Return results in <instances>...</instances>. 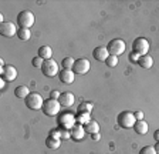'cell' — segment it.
<instances>
[{"instance_id":"obj_34","label":"cell","mask_w":159,"mask_h":154,"mask_svg":"<svg viewBox=\"0 0 159 154\" xmlns=\"http://www.w3.org/2000/svg\"><path fill=\"white\" fill-rule=\"evenodd\" d=\"M91 138H93L94 141H98L99 138H101V134H99V133H95V134H93V136H91Z\"/></svg>"},{"instance_id":"obj_37","label":"cell","mask_w":159,"mask_h":154,"mask_svg":"<svg viewBox=\"0 0 159 154\" xmlns=\"http://www.w3.org/2000/svg\"><path fill=\"white\" fill-rule=\"evenodd\" d=\"M0 87H2V89L4 87V80H3V79H2V80H0Z\"/></svg>"},{"instance_id":"obj_36","label":"cell","mask_w":159,"mask_h":154,"mask_svg":"<svg viewBox=\"0 0 159 154\" xmlns=\"http://www.w3.org/2000/svg\"><path fill=\"white\" fill-rule=\"evenodd\" d=\"M153 148H155L156 154H159V143H156V144H155V146H153Z\"/></svg>"},{"instance_id":"obj_31","label":"cell","mask_w":159,"mask_h":154,"mask_svg":"<svg viewBox=\"0 0 159 154\" xmlns=\"http://www.w3.org/2000/svg\"><path fill=\"white\" fill-rule=\"evenodd\" d=\"M60 96H61V93H60L58 90H53L50 93V99H54V100H58Z\"/></svg>"},{"instance_id":"obj_15","label":"cell","mask_w":159,"mask_h":154,"mask_svg":"<svg viewBox=\"0 0 159 154\" xmlns=\"http://www.w3.org/2000/svg\"><path fill=\"white\" fill-rule=\"evenodd\" d=\"M70 131H71V138L74 141H81L84 138V136L87 134L85 130H84V126H81V124H75Z\"/></svg>"},{"instance_id":"obj_10","label":"cell","mask_w":159,"mask_h":154,"mask_svg":"<svg viewBox=\"0 0 159 154\" xmlns=\"http://www.w3.org/2000/svg\"><path fill=\"white\" fill-rule=\"evenodd\" d=\"M0 73H2V79L4 81H13V80H16V77H17L16 67L10 66V64H6L4 67H2Z\"/></svg>"},{"instance_id":"obj_32","label":"cell","mask_w":159,"mask_h":154,"mask_svg":"<svg viewBox=\"0 0 159 154\" xmlns=\"http://www.w3.org/2000/svg\"><path fill=\"white\" fill-rule=\"evenodd\" d=\"M71 137V131L70 130H61V140H66V138Z\"/></svg>"},{"instance_id":"obj_8","label":"cell","mask_w":159,"mask_h":154,"mask_svg":"<svg viewBox=\"0 0 159 154\" xmlns=\"http://www.w3.org/2000/svg\"><path fill=\"white\" fill-rule=\"evenodd\" d=\"M41 73L44 74L46 77H54L60 73L58 70V63L54 61L53 59H50V60H44V64L41 67Z\"/></svg>"},{"instance_id":"obj_25","label":"cell","mask_w":159,"mask_h":154,"mask_svg":"<svg viewBox=\"0 0 159 154\" xmlns=\"http://www.w3.org/2000/svg\"><path fill=\"white\" fill-rule=\"evenodd\" d=\"M93 110V104L88 103V101H83V103L80 104L78 107V111H85V113H91Z\"/></svg>"},{"instance_id":"obj_18","label":"cell","mask_w":159,"mask_h":154,"mask_svg":"<svg viewBox=\"0 0 159 154\" xmlns=\"http://www.w3.org/2000/svg\"><path fill=\"white\" fill-rule=\"evenodd\" d=\"M148 128H149V126L145 120H136L135 126H134V130L138 134H146L148 133Z\"/></svg>"},{"instance_id":"obj_16","label":"cell","mask_w":159,"mask_h":154,"mask_svg":"<svg viewBox=\"0 0 159 154\" xmlns=\"http://www.w3.org/2000/svg\"><path fill=\"white\" fill-rule=\"evenodd\" d=\"M138 66H141L142 69H151L153 66V59L149 54H145V56H141L138 60Z\"/></svg>"},{"instance_id":"obj_29","label":"cell","mask_w":159,"mask_h":154,"mask_svg":"<svg viewBox=\"0 0 159 154\" xmlns=\"http://www.w3.org/2000/svg\"><path fill=\"white\" fill-rule=\"evenodd\" d=\"M50 137L60 138V140H61V128H54V130H51L50 131Z\"/></svg>"},{"instance_id":"obj_27","label":"cell","mask_w":159,"mask_h":154,"mask_svg":"<svg viewBox=\"0 0 159 154\" xmlns=\"http://www.w3.org/2000/svg\"><path fill=\"white\" fill-rule=\"evenodd\" d=\"M31 64H33V67H36V69H41L43 67V64H44V60L41 59V57H34L33 60H31Z\"/></svg>"},{"instance_id":"obj_24","label":"cell","mask_w":159,"mask_h":154,"mask_svg":"<svg viewBox=\"0 0 159 154\" xmlns=\"http://www.w3.org/2000/svg\"><path fill=\"white\" fill-rule=\"evenodd\" d=\"M74 63H75V60H74L73 57H64L63 60H61V66H63L64 70H73Z\"/></svg>"},{"instance_id":"obj_6","label":"cell","mask_w":159,"mask_h":154,"mask_svg":"<svg viewBox=\"0 0 159 154\" xmlns=\"http://www.w3.org/2000/svg\"><path fill=\"white\" fill-rule=\"evenodd\" d=\"M75 124H77L75 116H73L71 113L58 114V128H61V130H71Z\"/></svg>"},{"instance_id":"obj_11","label":"cell","mask_w":159,"mask_h":154,"mask_svg":"<svg viewBox=\"0 0 159 154\" xmlns=\"http://www.w3.org/2000/svg\"><path fill=\"white\" fill-rule=\"evenodd\" d=\"M17 30L19 29H16V24L11 22H3L0 24V34L4 37H13L14 34H17Z\"/></svg>"},{"instance_id":"obj_12","label":"cell","mask_w":159,"mask_h":154,"mask_svg":"<svg viewBox=\"0 0 159 154\" xmlns=\"http://www.w3.org/2000/svg\"><path fill=\"white\" fill-rule=\"evenodd\" d=\"M58 103L61 104V107H71L74 103H75V97H74L73 93H70V91H64V93H61V96H60L58 99Z\"/></svg>"},{"instance_id":"obj_17","label":"cell","mask_w":159,"mask_h":154,"mask_svg":"<svg viewBox=\"0 0 159 154\" xmlns=\"http://www.w3.org/2000/svg\"><path fill=\"white\" fill-rule=\"evenodd\" d=\"M84 130H85L87 134H91V136H93V134H95V133H99V124L97 123L95 120H91L84 126Z\"/></svg>"},{"instance_id":"obj_2","label":"cell","mask_w":159,"mask_h":154,"mask_svg":"<svg viewBox=\"0 0 159 154\" xmlns=\"http://www.w3.org/2000/svg\"><path fill=\"white\" fill-rule=\"evenodd\" d=\"M34 23H36V17L30 10H23L17 14V24L20 26V29H30L33 27Z\"/></svg>"},{"instance_id":"obj_1","label":"cell","mask_w":159,"mask_h":154,"mask_svg":"<svg viewBox=\"0 0 159 154\" xmlns=\"http://www.w3.org/2000/svg\"><path fill=\"white\" fill-rule=\"evenodd\" d=\"M116 121H118L119 127L122 128H134V126H135L136 123V118H135V114L132 113V111H121V113L118 114V118H116Z\"/></svg>"},{"instance_id":"obj_13","label":"cell","mask_w":159,"mask_h":154,"mask_svg":"<svg viewBox=\"0 0 159 154\" xmlns=\"http://www.w3.org/2000/svg\"><path fill=\"white\" fill-rule=\"evenodd\" d=\"M93 56H94V59H95L97 61L105 63V60L108 59L109 53H108V50H107V47H104V46H98V47H95V49H94Z\"/></svg>"},{"instance_id":"obj_4","label":"cell","mask_w":159,"mask_h":154,"mask_svg":"<svg viewBox=\"0 0 159 154\" xmlns=\"http://www.w3.org/2000/svg\"><path fill=\"white\" fill-rule=\"evenodd\" d=\"M24 103H26L27 108H30V110H41V108H43V104H44V100L39 93H30L29 96L24 99Z\"/></svg>"},{"instance_id":"obj_5","label":"cell","mask_w":159,"mask_h":154,"mask_svg":"<svg viewBox=\"0 0 159 154\" xmlns=\"http://www.w3.org/2000/svg\"><path fill=\"white\" fill-rule=\"evenodd\" d=\"M126 49V44L122 39H114V40H109V43L107 44V50L109 54L118 57L119 54H122Z\"/></svg>"},{"instance_id":"obj_26","label":"cell","mask_w":159,"mask_h":154,"mask_svg":"<svg viewBox=\"0 0 159 154\" xmlns=\"http://www.w3.org/2000/svg\"><path fill=\"white\" fill-rule=\"evenodd\" d=\"M105 64L108 67H116V64H118V57L112 56V54H109L108 59L105 60Z\"/></svg>"},{"instance_id":"obj_20","label":"cell","mask_w":159,"mask_h":154,"mask_svg":"<svg viewBox=\"0 0 159 154\" xmlns=\"http://www.w3.org/2000/svg\"><path fill=\"white\" fill-rule=\"evenodd\" d=\"M29 94H30V90L27 86H17V87L14 89V96H16L17 99H26Z\"/></svg>"},{"instance_id":"obj_28","label":"cell","mask_w":159,"mask_h":154,"mask_svg":"<svg viewBox=\"0 0 159 154\" xmlns=\"http://www.w3.org/2000/svg\"><path fill=\"white\" fill-rule=\"evenodd\" d=\"M139 154H156V151L152 146H145L139 150Z\"/></svg>"},{"instance_id":"obj_9","label":"cell","mask_w":159,"mask_h":154,"mask_svg":"<svg viewBox=\"0 0 159 154\" xmlns=\"http://www.w3.org/2000/svg\"><path fill=\"white\" fill-rule=\"evenodd\" d=\"M89 67H91V63H89L88 59H78L75 60L74 63V67H73V71L74 74H87L89 71Z\"/></svg>"},{"instance_id":"obj_30","label":"cell","mask_w":159,"mask_h":154,"mask_svg":"<svg viewBox=\"0 0 159 154\" xmlns=\"http://www.w3.org/2000/svg\"><path fill=\"white\" fill-rule=\"evenodd\" d=\"M139 57H141V56H138V54H136V53H134V51H131V54H129V61H131V63H138Z\"/></svg>"},{"instance_id":"obj_33","label":"cell","mask_w":159,"mask_h":154,"mask_svg":"<svg viewBox=\"0 0 159 154\" xmlns=\"http://www.w3.org/2000/svg\"><path fill=\"white\" fill-rule=\"evenodd\" d=\"M135 118L136 120H143V111H141V110H138V111H135Z\"/></svg>"},{"instance_id":"obj_7","label":"cell","mask_w":159,"mask_h":154,"mask_svg":"<svg viewBox=\"0 0 159 154\" xmlns=\"http://www.w3.org/2000/svg\"><path fill=\"white\" fill-rule=\"evenodd\" d=\"M132 51L136 53L138 56H145L149 54V41L146 40L145 37H136L135 40L132 41Z\"/></svg>"},{"instance_id":"obj_3","label":"cell","mask_w":159,"mask_h":154,"mask_svg":"<svg viewBox=\"0 0 159 154\" xmlns=\"http://www.w3.org/2000/svg\"><path fill=\"white\" fill-rule=\"evenodd\" d=\"M43 113L48 117H54L57 114H60V110H61V104L58 103V100H54V99H48V100L44 101L43 104Z\"/></svg>"},{"instance_id":"obj_21","label":"cell","mask_w":159,"mask_h":154,"mask_svg":"<svg viewBox=\"0 0 159 154\" xmlns=\"http://www.w3.org/2000/svg\"><path fill=\"white\" fill-rule=\"evenodd\" d=\"M77 124H81V126H85L88 121H91V117H89V113H85V111H78V114L75 116Z\"/></svg>"},{"instance_id":"obj_22","label":"cell","mask_w":159,"mask_h":154,"mask_svg":"<svg viewBox=\"0 0 159 154\" xmlns=\"http://www.w3.org/2000/svg\"><path fill=\"white\" fill-rule=\"evenodd\" d=\"M17 37H19L20 40L27 41L31 37V31H30V29H19L17 30Z\"/></svg>"},{"instance_id":"obj_35","label":"cell","mask_w":159,"mask_h":154,"mask_svg":"<svg viewBox=\"0 0 159 154\" xmlns=\"http://www.w3.org/2000/svg\"><path fill=\"white\" fill-rule=\"evenodd\" d=\"M153 138H155L156 143H159V128L155 131V133H153Z\"/></svg>"},{"instance_id":"obj_19","label":"cell","mask_w":159,"mask_h":154,"mask_svg":"<svg viewBox=\"0 0 159 154\" xmlns=\"http://www.w3.org/2000/svg\"><path fill=\"white\" fill-rule=\"evenodd\" d=\"M53 56V50L50 46H41L39 49V57H41L43 60H50Z\"/></svg>"},{"instance_id":"obj_23","label":"cell","mask_w":159,"mask_h":154,"mask_svg":"<svg viewBox=\"0 0 159 154\" xmlns=\"http://www.w3.org/2000/svg\"><path fill=\"white\" fill-rule=\"evenodd\" d=\"M60 144H61V140L60 138H53V137H47V140H46V146L48 148H53V150H56V148H58L60 147Z\"/></svg>"},{"instance_id":"obj_14","label":"cell","mask_w":159,"mask_h":154,"mask_svg":"<svg viewBox=\"0 0 159 154\" xmlns=\"http://www.w3.org/2000/svg\"><path fill=\"white\" fill-rule=\"evenodd\" d=\"M58 79L63 84H71L74 83V79H75V74L73 70H60L58 73Z\"/></svg>"}]
</instances>
